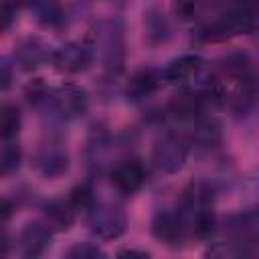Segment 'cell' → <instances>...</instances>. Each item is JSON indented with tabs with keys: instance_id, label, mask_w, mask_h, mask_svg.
I'll use <instances>...</instances> for the list:
<instances>
[{
	"instance_id": "6da1fadb",
	"label": "cell",
	"mask_w": 259,
	"mask_h": 259,
	"mask_svg": "<svg viewBox=\"0 0 259 259\" xmlns=\"http://www.w3.org/2000/svg\"><path fill=\"white\" fill-rule=\"evenodd\" d=\"M89 214V229L95 237L103 241H113L119 235H123L127 227L125 212L111 202H95V206L87 212Z\"/></svg>"
},
{
	"instance_id": "7a4b0ae2",
	"label": "cell",
	"mask_w": 259,
	"mask_h": 259,
	"mask_svg": "<svg viewBox=\"0 0 259 259\" xmlns=\"http://www.w3.org/2000/svg\"><path fill=\"white\" fill-rule=\"evenodd\" d=\"M186 156H188V146L176 134L162 136L152 150V162L164 174H176L178 170H182Z\"/></svg>"
},
{
	"instance_id": "3957f363",
	"label": "cell",
	"mask_w": 259,
	"mask_h": 259,
	"mask_svg": "<svg viewBox=\"0 0 259 259\" xmlns=\"http://www.w3.org/2000/svg\"><path fill=\"white\" fill-rule=\"evenodd\" d=\"M51 105L57 111L59 117L63 119H75L81 117L87 107H89V97L87 91L79 85L73 83H65L61 87H57L51 95Z\"/></svg>"
},
{
	"instance_id": "277c9868",
	"label": "cell",
	"mask_w": 259,
	"mask_h": 259,
	"mask_svg": "<svg viewBox=\"0 0 259 259\" xmlns=\"http://www.w3.org/2000/svg\"><path fill=\"white\" fill-rule=\"evenodd\" d=\"M32 164H34V170L42 178L57 180L63 174H67V170H69V154L61 144L49 142V144H42L34 152Z\"/></svg>"
},
{
	"instance_id": "5b68a950",
	"label": "cell",
	"mask_w": 259,
	"mask_h": 259,
	"mask_svg": "<svg viewBox=\"0 0 259 259\" xmlns=\"http://www.w3.org/2000/svg\"><path fill=\"white\" fill-rule=\"evenodd\" d=\"M109 180L113 184V188L123 194V196H132L136 194L144 182H146V168L140 160L136 158H130V160H123L119 164L113 166L111 174H109Z\"/></svg>"
},
{
	"instance_id": "8992f818",
	"label": "cell",
	"mask_w": 259,
	"mask_h": 259,
	"mask_svg": "<svg viewBox=\"0 0 259 259\" xmlns=\"http://www.w3.org/2000/svg\"><path fill=\"white\" fill-rule=\"evenodd\" d=\"M51 61L59 73L77 75V73H83L91 65V53L81 42H65L53 53Z\"/></svg>"
},
{
	"instance_id": "52a82bcc",
	"label": "cell",
	"mask_w": 259,
	"mask_h": 259,
	"mask_svg": "<svg viewBox=\"0 0 259 259\" xmlns=\"http://www.w3.org/2000/svg\"><path fill=\"white\" fill-rule=\"evenodd\" d=\"M150 231L156 241L164 243L166 247H180L184 241V219L180 214L162 210L154 214Z\"/></svg>"
},
{
	"instance_id": "ba28073f",
	"label": "cell",
	"mask_w": 259,
	"mask_h": 259,
	"mask_svg": "<svg viewBox=\"0 0 259 259\" xmlns=\"http://www.w3.org/2000/svg\"><path fill=\"white\" fill-rule=\"evenodd\" d=\"M51 247V227L47 223H26L18 233V251L22 257H38Z\"/></svg>"
},
{
	"instance_id": "9c48e42d",
	"label": "cell",
	"mask_w": 259,
	"mask_h": 259,
	"mask_svg": "<svg viewBox=\"0 0 259 259\" xmlns=\"http://www.w3.org/2000/svg\"><path fill=\"white\" fill-rule=\"evenodd\" d=\"M49 59L47 45L36 36H26L14 47V63L22 71H34Z\"/></svg>"
},
{
	"instance_id": "30bf717a",
	"label": "cell",
	"mask_w": 259,
	"mask_h": 259,
	"mask_svg": "<svg viewBox=\"0 0 259 259\" xmlns=\"http://www.w3.org/2000/svg\"><path fill=\"white\" fill-rule=\"evenodd\" d=\"M212 204V188L204 182H192L182 190L180 196V210L182 217H188V221L198 214L200 210L210 208Z\"/></svg>"
},
{
	"instance_id": "8fae6325",
	"label": "cell",
	"mask_w": 259,
	"mask_h": 259,
	"mask_svg": "<svg viewBox=\"0 0 259 259\" xmlns=\"http://www.w3.org/2000/svg\"><path fill=\"white\" fill-rule=\"evenodd\" d=\"M158 85H160V75L154 69H140L130 77L125 85V97L132 103H140L152 97L158 91Z\"/></svg>"
},
{
	"instance_id": "7c38bea8",
	"label": "cell",
	"mask_w": 259,
	"mask_h": 259,
	"mask_svg": "<svg viewBox=\"0 0 259 259\" xmlns=\"http://www.w3.org/2000/svg\"><path fill=\"white\" fill-rule=\"evenodd\" d=\"M202 69V59L196 55H182L174 61H170L166 65V69L162 71V77L168 83L174 85H184L188 81H192Z\"/></svg>"
},
{
	"instance_id": "4fadbf2b",
	"label": "cell",
	"mask_w": 259,
	"mask_h": 259,
	"mask_svg": "<svg viewBox=\"0 0 259 259\" xmlns=\"http://www.w3.org/2000/svg\"><path fill=\"white\" fill-rule=\"evenodd\" d=\"M202 105H204L202 95L192 93V91H180V93H176L168 101V107L166 109L178 121H192V119H196L200 115Z\"/></svg>"
},
{
	"instance_id": "5bb4252c",
	"label": "cell",
	"mask_w": 259,
	"mask_h": 259,
	"mask_svg": "<svg viewBox=\"0 0 259 259\" xmlns=\"http://www.w3.org/2000/svg\"><path fill=\"white\" fill-rule=\"evenodd\" d=\"M42 214L53 231H69L75 223V208L69 200H49L42 206Z\"/></svg>"
},
{
	"instance_id": "9a60e30c",
	"label": "cell",
	"mask_w": 259,
	"mask_h": 259,
	"mask_svg": "<svg viewBox=\"0 0 259 259\" xmlns=\"http://www.w3.org/2000/svg\"><path fill=\"white\" fill-rule=\"evenodd\" d=\"M170 22L160 10H148L144 14V38L150 45H162L170 38Z\"/></svg>"
},
{
	"instance_id": "2e32d148",
	"label": "cell",
	"mask_w": 259,
	"mask_h": 259,
	"mask_svg": "<svg viewBox=\"0 0 259 259\" xmlns=\"http://www.w3.org/2000/svg\"><path fill=\"white\" fill-rule=\"evenodd\" d=\"M223 140V127L217 119H200L192 130V144L198 150H212Z\"/></svg>"
},
{
	"instance_id": "e0dca14e",
	"label": "cell",
	"mask_w": 259,
	"mask_h": 259,
	"mask_svg": "<svg viewBox=\"0 0 259 259\" xmlns=\"http://www.w3.org/2000/svg\"><path fill=\"white\" fill-rule=\"evenodd\" d=\"M249 71H251V63L245 53H229L219 61V73L223 79L247 81Z\"/></svg>"
},
{
	"instance_id": "ac0fdd59",
	"label": "cell",
	"mask_w": 259,
	"mask_h": 259,
	"mask_svg": "<svg viewBox=\"0 0 259 259\" xmlns=\"http://www.w3.org/2000/svg\"><path fill=\"white\" fill-rule=\"evenodd\" d=\"M34 18L42 26H57L63 20L61 0H34Z\"/></svg>"
},
{
	"instance_id": "d6986e66",
	"label": "cell",
	"mask_w": 259,
	"mask_h": 259,
	"mask_svg": "<svg viewBox=\"0 0 259 259\" xmlns=\"http://www.w3.org/2000/svg\"><path fill=\"white\" fill-rule=\"evenodd\" d=\"M18 132H20V111L16 105L4 103L0 113V134L4 140H12Z\"/></svg>"
},
{
	"instance_id": "ffe728a7",
	"label": "cell",
	"mask_w": 259,
	"mask_h": 259,
	"mask_svg": "<svg viewBox=\"0 0 259 259\" xmlns=\"http://www.w3.org/2000/svg\"><path fill=\"white\" fill-rule=\"evenodd\" d=\"M20 160H22L20 146L6 140L4 148H2V154H0V172H2V176H10L12 172H16L18 166H20Z\"/></svg>"
},
{
	"instance_id": "44dd1931",
	"label": "cell",
	"mask_w": 259,
	"mask_h": 259,
	"mask_svg": "<svg viewBox=\"0 0 259 259\" xmlns=\"http://www.w3.org/2000/svg\"><path fill=\"white\" fill-rule=\"evenodd\" d=\"M255 97H257L255 87H253L251 83H243L241 89L231 97V109H233V113H237V115L247 113V111L253 107Z\"/></svg>"
},
{
	"instance_id": "7402d4cb",
	"label": "cell",
	"mask_w": 259,
	"mask_h": 259,
	"mask_svg": "<svg viewBox=\"0 0 259 259\" xmlns=\"http://www.w3.org/2000/svg\"><path fill=\"white\" fill-rule=\"evenodd\" d=\"M69 202L73 204L75 210L89 212L95 206V192H93V188L89 184H77L69 194Z\"/></svg>"
},
{
	"instance_id": "603a6c76",
	"label": "cell",
	"mask_w": 259,
	"mask_h": 259,
	"mask_svg": "<svg viewBox=\"0 0 259 259\" xmlns=\"http://www.w3.org/2000/svg\"><path fill=\"white\" fill-rule=\"evenodd\" d=\"M214 227H217V219H214L210 208L200 210L198 214H194L190 219V229H192V233L196 237H208L214 231Z\"/></svg>"
},
{
	"instance_id": "cb8c5ba5",
	"label": "cell",
	"mask_w": 259,
	"mask_h": 259,
	"mask_svg": "<svg viewBox=\"0 0 259 259\" xmlns=\"http://www.w3.org/2000/svg\"><path fill=\"white\" fill-rule=\"evenodd\" d=\"M24 95H26V101H28L30 105L38 107L40 103L51 101V95H53V93L47 89V85L42 83V79H34L32 83H28V85H26Z\"/></svg>"
},
{
	"instance_id": "d4e9b609",
	"label": "cell",
	"mask_w": 259,
	"mask_h": 259,
	"mask_svg": "<svg viewBox=\"0 0 259 259\" xmlns=\"http://www.w3.org/2000/svg\"><path fill=\"white\" fill-rule=\"evenodd\" d=\"M67 257H73V259H95V257H105V253L95 245V243H75L69 251H67Z\"/></svg>"
},
{
	"instance_id": "484cf974",
	"label": "cell",
	"mask_w": 259,
	"mask_h": 259,
	"mask_svg": "<svg viewBox=\"0 0 259 259\" xmlns=\"http://www.w3.org/2000/svg\"><path fill=\"white\" fill-rule=\"evenodd\" d=\"M174 12L182 20L192 18L196 14V0H174Z\"/></svg>"
},
{
	"instance_id": "4316f807",
	"label": "cell",
	"mask_w": 259,
	"mask_h": 259,
	"mask_svg": "<svg viewBox=\"0 0 259 259\" xmlns=\"http://www.w3.org/2000/svg\"><path fill=\"white\" fill-rule=\"evenodd\" d=\"M16 18V4L10 0H4L2 4V30H8Z\"/></svg>"
},
{
	"instance_id": "83f0119b",
	"label": "cell",
	"mask_w": 259,
	"mask_h": 259,
	"mask_svg": "<svg viewBox=\"0 0 259 259\" xmlns=\"http://www.w3.org/2000/svg\"><path fill=\"white\" fill-rule=\"evenodd\" d=\"M2 89H8L10 87V81H12V73H10V65L4 61L2 63Z\"/></svg>"
},
{
	"instance_id": "f1b7e54d",
	"label": "cell",
	"mask_w": 259,
	"mask_h": 259,
	"mask_svg": "<svg viewBox=\"0 0 259 259\" xmlns=\"http://www.w3.org/2000/svg\"><path fill=\"white\" fill-rule=\"evenodd\" d=\"M148 251H136V249H127V251H119V257H148Z\"/></svg>"
}]
</instances>
